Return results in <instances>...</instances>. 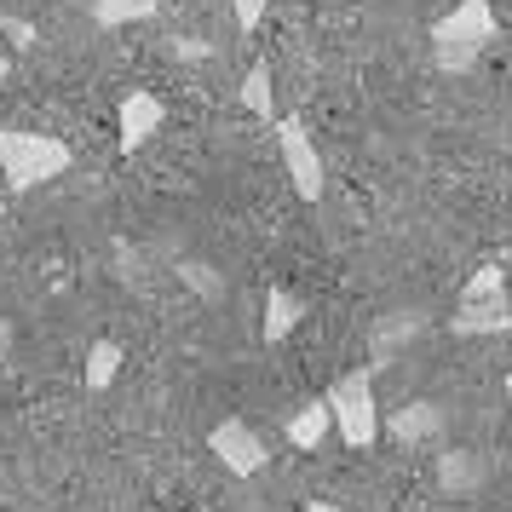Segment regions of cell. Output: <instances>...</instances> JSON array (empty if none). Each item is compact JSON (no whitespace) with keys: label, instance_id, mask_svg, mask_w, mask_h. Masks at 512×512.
<instances>
[{"label":"cell","instance_id":"cell-1","mask_svg":"<svg viewBox=\"0 0 512 512\" xmlns=\"http://www.w3.org/2000/svg\"><path fill=\"white\" fill-rule=\"evenodd\" d=\"M75 150L64 139H47V133H18V127H6L0 133V179L12 190H35L58 179V173H70Z\"/></svg>","mask_w":512,"mask_h":512},{"label":"cell","instance_id":"cell-2","mask_svg":"<svg viewBox=\"0 0 512 512\" xmlns=\"http://www.w3.org/2000/svg\"><path fill=\"white\" fill-rule=\"evenodd\" d=\"M328 420L340 426V438L351 443V449H369L374 438H380V415H374V374L369 369H351L340 374L334 386H328Z\"/></svg>","mask_w":512,"mask_h":512},{"label":"cell","instance_id":"cell-3","mask_svg":"<svg viewBox=\"0 0 512 512\" xmlns=\"http://www.w3.org/2000/svg\"><path fill=\"white\" fill-rule=\"evenodd\" d=\"M455 334H507L512 328V300H507V282H501V265H484L478 277L466 282L461 311H455Z\"/></svg>","mask_w":512,"mask_h":512},{"label":"cell","instance_id":"cell-4","mask_svg":"<svg viewBox=\"0 0 512 512\" xmlns=\"http://www.w3.org/2000/svg\"><path fill=\"white\" fill-rule=\"evenodd\" d=\"M277 150H282V167H288L294 190H300V202H323V150L311 144L305 121H294V116L277 121Z\"/></svg>","mask_w":512,"mask_h":512},{"label":"cell","instance_id":"cell-5","mask_svg":"<svg viewBox=\"0 0 512 512\" xmlns=\"http://www.w3.org/2000/svg\"><path fill=\"white\" fill-rule=\"evenodd\" d=\"M208 449L231 478H254V472H265V461H271L265 438H259L248 420H219V426L208 432Z\"/></svg>","mask_w":512,"mask_h":512},{"label":"cell","instance_id":"cell-6","mask_svg":"<svg viewBox=\"0 0 512 512\" xmlns=\"http://www.w3.org/2000/svg\"><path fill=\"white\" fill-rule=\"evenodd\" d=\"M495 35H501L495 6H489V0H461L455 12H443L438 24H432V47H478L484 52Z\"/></svg>","mask_w":512,"mask_h":512},{"label":"cell","instance_id":"cell-7","mask_svg":"<svg viewBox=\"0 0 512 512\" xmlns=\"http://www.w3.org/2000/svg\"><path fill=\"white\" fill-rule=\"evenodd\" d=\"M162 121H167V104L156 93H127V98H121V116H116L121 150H127V156H133V150H144V144L162 133Z\"/></svg>","mask_w":512,"mask_h":512},{"label":"cell","instance_id":"cell-8","mask_svg":"<svg viewBox=\"0 0 512 512\" xmlns=\"http://www.w3.org/2000/svg\"><path fill=\"white\" fill-rule=\"evenodd\" d=\"M300 317H305V300H300V294H288V288H271V294H265V328H259V334L277 346V340H288V334L300 328Z\"/></svg>","mask_w":512,"mask_h":512},{"label":"cell","instance_id":"cell-9","mask_svg":"<svg viewBox=\"0 0 512 512\" xmlns=\"http://www.w3.org/2000/svg\"><path fill=\"white\" fill-rule=\"evenodd\" d=\"M438 426H443V415L432 403H409V409H397V415L386 420V432H392L397 443H426Z\"/></svg>","mask_w":512,"mask_h":512},{"label":"cell","instance_id":"cell-10","mask_svg":"<svg viewBox=\"0 0 512 512\" xmlns=\"http://www.w3.org/2000/svg\"><path fill=\"white\" fill-rule=\"evenodd\" d=\"M121 340H93V351H87V392H110L121 374Z\"/></svg>","mask_w":512,"mask_h":512},{"label":"cell","instance_id":"cell-11","mask_svg":"<svg viewBox=\"0 0 512 512\" xmlns=\"http://www.w3.org/2000/svg\"><path fill=\"white\" fill-rule=\"evenodd\" d=\"M162 0H93V24L98 29H121V24H144L156 18Z\"/></svg>","mask_w":512,"mask_h":512},{"label":"cell","instance_id":"cell-12","mask_svg":"<svg viewBox=\"0 0 512 512\" xmlns=\"http://www.w3.org/2000/svg\"><path fill=\"white\" fill-rule=\"evenodd\" d=\"M328 426H334V420H328V403L317 397V403H305L300 415L288 420V438H294V449H317Z\"/></svg>","mask_w":512,"mask_h":512},{"label":"cell","instance_id":"cell-13","mask_svg":"<svg viewBox=\"0 0 512 512\" xmlns=\"http://www.w3.org/2000/svg\"><path fill=\"white\" fill-rule=\"evenodd\" d=\"M242 104H248L259 121H277V98H271V64H254V70H248V81H242Z\"/></svg>","mask_w":512,"mask_h":512},{"label":"cell","instance_id":"cell-14","mask_svg":"<svg viewBox=\"0 0 512 512\" xmlns=\"http://www.w3.org/2000/svg\"><path fill=\"white\" fill-rule=\"evenodd\" d=\"M0 41H12L18 52H29L35 47V24L29 18H0Z\"/></svg>","mask_w":512,"mask_h":512},{"label":"cell","instance_id":"cell-15","mask_svg":"<svg viewBox=\"0 0 512 512\" xmlns=\"http://www.w3.org/2000/svg\"><path fill=\"white\" fill-rule=\"evenodd\" d=\"M265 6H271V0H231L236 29H259V18H265Z\"/></svg>","mask_w":512,"mask_h":512},{"label":"cell","instance_id":"cell-16","mask_svg":"<svg viewBox=\"0 0 512 512\" xmlns=\"http://www.w3.org/2000/svg\"><path fill=\"white\" fill-rule=\"evenodd\" d=\"M438 64L443 70H472L478 64V47H438Z\"/></svg>","mask_w":512,"mask_h":512},{"label":"cell","instance_id":"cell-17","mask_svg":"<svg viewBox=\"0 0 512 512\" xmlns=\"http://www.w3.org/2000/svg\"><path fill=\"white\" fill-rule=\"evenodd\" d=\"M190 282H196V288H202L208 300H213V294H219V282H213V271H202V265H190Z\"/></svg>","mask_w":512,"mask_h":512},{"label":"cell","instance_id":"cell-18","mask_svg":"<svg viewBox=\"0 0 512 512\" xmlns=\"http://www.w3.org/2000/svg\"><path fill=\"white\" fill-rule=\"evenodd\" d=\"M173 52H179V58H202L208 47H202V41H173Z\"/></svg>","mask_w":512,"mask_h":512},{"label":"cell","instance_id":"cell-19","mask_svg":"<svg viewBox=\"0 0 512 512\" xmlns=\"http://www.w3.org/2000/svg\"><path fill=\"white\" fill-rule=\"evenodd\" d=\"M6 351H12V323L0 317V357H6Z\"/></svg>","mask_w":512,"mask_h":512},{"label":"cell","instance_id":"cell-20","mask_svg":"<svg viewBox=\"0 0 512 512\" xmlns=\"http://www.w3.org/2000/svg\"><path fill=\"white\" fill-rule=\"evenodd\" d=\"M6 70H12V52L0 47V75H6Z\"/></svg>","mask_w":512,"mask_h":512},{"label":"cell","instance_id":"cell-21","mask_svg":"<svg viewBox=\"0 0 512 512\" xmlns=\"http://www.w3.org/2000/svg\"><path fill=\"white\" fill-rule=\"evenodd\" d=\"M305 512H340V507H323V501H311V507H305Z\"/></svg>","mask_w":512,"mask_h":512},{"label":"cell","instance_id":"cell-22","mask_svg":"<svg viewBox=\"0 0 512 512\" xmlns=\"http://www.w3.org/2000/svg\"><path fill=\"white\" fill-rule=\"evenodd\" d=\"M507 397H512V380H507Z\"/></svg>","mask_w":512,"mask_h":512}]
</instances>
